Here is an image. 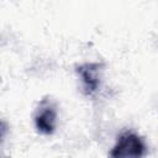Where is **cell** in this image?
<instances>
[{
	"label": "cell",
	"instance_id": "obj_1",
	"mask_svg": "<svg viewBox=\"0 0 158 158\" xmlns=\"http://www.w3.org/2000/svg\"><path fill=\"white\" fill-rule=\"evenodd\" d=\"M146 146L142 138L132 132H126L120 136L112 151L109 153L111 157H142Z\"/></svg>",
	"mask_w": 158,
	"mask_h": 158
},
{
	"label": "cell",
	"instance_id": "obj_4",
	"mask_svg": "<svg viewBox=\"0 0 158 158\" xmlns=\"http://www.w3.org/2000/svg\"><path fill=\"white\" fill-rule=\"evenodd\" d=\"M6 132H7V125H6L5 122H1V121H0V141H1L2 137L6 135Z\"/></svg>",
	"mask_w": 158,
	"mask_h": 158
},
{
	"label": "cell",
	"instance_id": "obj_3",
	"mask_svg": "<svg viewBox=\"0 0 158 158\" xmlns=\"http://www.w3.org/2000/svg\"><path fill=\"white\" fill-rule=\"evenodd\" d=\"M102 64L99 63H86L77 68V73L81 78L83 89L86 95L94 94L100 84V72L102 70Z\"/></svg>",
	"mask_w": 158,
	"mask_h": 158
},
{
	"label": "cell",
	"instance_id": "obj_2",
	"mask_svg": "<svg viewBox=\"0 0 158 158\" xmlns=\"http://www.w3.org/2000/svg\"><path fill=\"white\" fill-rule=\"evenodd\" d=\"M57 122V109L51 99H43L35 114V126L40 133L51 135L54 132Z\"/></svg>",
	"mask_w": 158,
	"mask_h": 158
}]
</instances>
